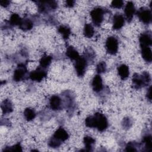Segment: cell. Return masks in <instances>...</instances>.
Here are the masks:
<instances>
[{
  "mask_svg": "<svg viewBox=\"0 0 152 152\" xmlns=\"http://www.w3.org/2000/svg\"><path fill=\"white\" fill-rule=\"evenodd\" d=\"M85 124L88 128H96L99 131H104L108 126L106 117L100 112L94 113L93 116H89L86 118Z\"/></svg>",
  "mask_w": 152,
  "mask_h": 152,
  "instance_id": "obj_1",
  "label": "cell"
},
{
  "mask_svg": "<svg viewBox=\"0 0 152 152\" xmlns=\"http://www.w3.org/2000/svg\"><path fill=\"white\" fill-rule=\"evenodd\" d=\"M150 81V75L147 72H144L141 75L134 74L132 77V85L137 89L148 85Z\"/></svg>",
  "mask_w": 152,
  "mask_h": 152,
  "instance_id": "obj_2",
  "label": "cell"
},
{
  "mask_svg": "<svg viewBox=\"0 0 152 152\" xmlns=\"http://www.w3.org/2000/svg\"><path fill=\"white\" fill-rule=\"evenodd\" d=\"M104 11L101 7H96L90 12V16L93 24L96 26H99L103 20Z\"/></svg>",
  "mask_w": 152,
  "mask_h": 152,
  "instance_id": "obj_3",
  "label": "cell"
},
{
  "mask_svg": "<svg viewBox=\"0 0 152 152\" xmlns=\"http://www.w3.org/2000/svg\"><path fill=\"white\" fill-rule=\"evenodd\" d=\"M105 46L107 53L111 55H115L118 50V40L115 37H109L106 41Z\"/></svg>",
  "mask_w": 152,
  "mask_h": 152,
  "instance_id": "obj_4",
  "label": "cell"
},
{
  "mask_svg": "<svg viewBox=\"0 0 152 152\" xmlns=\"http://www.w3.org/2000/svg\"><path fill=\"white\" fill-rule=\"evenodd\" d=\"M75 69L77 74L78 77H83L86 72L87 62L84 57L80 56L76 61H75Z\"/></svg>",
  "mask_w": 152,
  "mask_h": 152,
  "instance_id": "obj_5",
  "label": "cell"
},
{
  "mask_svg": "<svg viewBox=\"0 0 152 152\" xmlns=\"http://www.w3.org/2000/svg\"><path fill=\"white\" fill-rule=\"evenodd\" d=\"M140 20L144 24H149L151 21V12L146 8H141L137 12Z\"/></svg>",
  "mask_w": 152,
  "mask_h": 152,
  "instance_id": "obj_6",
  "label": "cell"
},
{
  "mask_svg": "<svg viewBox=\"0 0 152 152\" xmlns=\"http://www.w3.org/2000/svg\"><path fill=\"white\" fill-rule=\"evenodd\" d=\"M47 73L45 70V68L42 67H39L37 68L36 70L33 71L29 74L30 78L35 81H40L45 77H46Z\"/></svg>",
  "mask_w": 152,
  "mask_h": 152,
  "instance_id": "obj_7",
  "label": "cell"
},
{
  "mask_svg": "<svg viewBox=\"0 0 152 152\" xmlns=\"http://www.w3.org/2000/svg\"><path fill=\"white\" fill-rule=\"evenodd\" d=\"M27 73L26 66L24 64H20L15 69L13 74V80L18 82L22 80Z\"/></svg>",
  "mask_w": 152,
  "mask_h": 152,
  "instance_id": "obj_8",
  "label": "cell"
},
{
  "mask_svg": "<svg viewBox=\"0 0 152 152\" xmlns=\"http://www.w3.org/2000/svg\"><path fill=\"white\" fill-rule=\"evenodd\" d=\"M135 12V8L134 3L131 1L127 2L125 7L124 12L128 21L130 22L132 20Z\"/></svg>",
  "mask_w": 152,
  "mask_h": 152,
  "instance_id": "obj_9",
  "label": "cell"
},
{
  "mask_svg": "<svg viewBox=\"0 0 152 152\" xmlns=\"http://www.w3.org/2000/svg\"><path fill=\"white\" fill-rule=\"evenodd\" d=\"M125 18L124 16L119 14H116L113 18V26L112 28L114 30H119L124 25Z\"/></svg>",
  "mask_w": 152,
  "mask_h": 152,
  "instance_id": "obj_10",
  "label": "cell"
},
{
  "mask_svg": "<svg viewBox=\"0 0 152 152\" xmlns=\"http://www.w3.org/2000/svg\"><path fill=\"white\" fill-rule=\"evenodd\" d=\"M52 137L61 142L66 140L69 137V135L64 128H59L55 132Z\"/></svg>",
  "mask_w": 152,
  "mask_h": 152,
  "instance_id": "obj_11",
  "label": "cell"
},
{
  "mask_svg": "<svg viewBox=\"0 0 152 152\" xmlns=\"http://www.w3.org/2000/svg\"><path fill=\"white\" fill-rule=\"evenodd\" d=\"M139 41L141 46H150L152 43L151 34L148 33H141L139 38Z\"/></svg>",
  "mask_w": 152,
  "mask_h": 152,
  "instance_id": "obj_12",
  "label": "cell"
},
{
  "mask_svg": "<svg viewBox=\"0 0 152 152\" xmlns=\"http://www.w3.org/2000/svg\"><path fill=\"white\" fill-rule=\"evenodd\" d=\"M92 87L93 90L95 92H99L103 88V83L102 79L99 75H96L94 77L92 80Z\"/></svg>",
  "mask_w": 152,
  "mask_h": 152,
  "instance_id": "obj_13",
  "label": "cell"
},
{
  "mask_svg": "<svg viewBox=\"0 0 152 152\" xmlns=\"http://www.w3.org/2000/svg\"><path fill=\"white\" fill-rule=\"evenodd\" d=\"M49 104L50 108L53 110L60 109L61 106V99L56 95L52 96L49 100Z\"/></svg>",
  "mask_w": 152,
  "mask_h": 152,
  "instance_id": "obj_14",
  "label": "cell"
},
{
  "mask_svg": "<svg viewBox=\"0 0 152 152\" xmlns=\"http://www.w3.org/2000/svg\"><path fill=\"white\" fill-rule=\"evenodd\" d=\"M141 52L142 58L148 62L152 61L151 50L149 46H141Z\"/></svg>",
  "mask_w": 152,
  "mask_h": 152,
  "instance_id": "obj_15",
  "label": "cell"
},
{
  "mask_svg": "<svg viewBox=\"0 0 152 152\" xmlns=\"http://www.w3.org/2000/svg\"><path fill=\"white\" fill-rule=\"evenodd\" d=\"M118 74L122 80L127 78L129 75V70L128 66L125 64H122L118 68Z\"/></svg>",
  "mask_w": 152,
  "mask_h": 152,
  "instance_id": "obj_16",
  "label": "cell"
},
{
  "mask_svg": "<svg viewBox=\"0 0 152 152\" xmlns=\"http://www.w3.org/2000/svg\"><path fill=\"white\" fill-rule=\"evenodd\" d=\"M66 55L72 61H76L79 57V53L77 50L71 46H69L67 48L66 51Z\"/></svg>",
  "mask_w": 152,
  "mask_h": 152,
  "instance_id": "obj_17",
  "label": "cell"
},
{
  "mask_svg": "<svg viewBox=\"0 0 152 152\" xmlns=\"http://www.w3.org/2000/svg\"><path fill=\"white\" fill-rule=\"evenodd\" d=\"M1 109L3 113H9L12 111V106L11 102L6 99L4 100L1 104Z\"/></svg>",
  "mask_w": 152,
  "mask_h": 152,
  "instance_id": "obj_18",
  "label": "cell"
},
{
  "mask_svg": "<svg viewBox=\"0 0 152 152\" xmlns=\"http://www.w3.org/2000/svg\"><path fill=\"white\" fill-rule=\"evenodd\" d=\"M58 31L62 36L63 38L65 40L68 39L71 34L70 28L66 26H60L58 28Z\"/></svg>",
  "mask_w": 152,
  "mask_h": 152,
  "instance_id": "obj_19",
  "label": "cell"
},
{
  "mask_svg": "<svg viewBox=\"0 0 152 152\" xmlns=\"http://www.w3.org/2000/svg\"><path fill=\"white\" fill-rule=\"evenodd\" d=\"M86 151H91L93 145L95 143V140L90 136H86L83 140Z\"/></svg>",
  "mask_w": 152,
  "mask_h": 152,
  "instance_id": "obj_20",
  "label": "cell"
},
{
  "mask_svg": "<svg viewBox=\"0 0 152 152\" xmlns=\"http://www.w3.org/2000/svg\"><path fill=\"white\" fill-rule=\"evenodd\" d=\"M84 35L87 38H91L93 36L94 33V30L93 27L90 24H86L83 30Z\"/></svg>",
  "mask_w": 152,
  "mask_h": 152,
  "instance_id": "obj_21",
  "label": "cell"
},
{
  "mask_svg": "<svg viewBox=\"0 0 152 152\" xmlns=\"http://www.w3.org/2000/svg\"><path fill=\"white\" fill-rule=\"evenodd\" d=\"M33 26V23L30 20L26 19L24 20H22V21L19 26V27L23 31H28L32 28Z\"/></svg>",
  "mask_w": 152,
  "mask_h": 152,
  "instance_id": "obj_22",
  "label": "cell"
},
{
  "mask_svg": "<svg viewBox=\"0 0 152 152\" xmlns=\"http://www.w3.org/2000/svg\"><path fill=\"white\" fill-rule=\"evenodd\" d=\"M51 61H52V57L49 55H45L40 59V61H39L40 66L43 68H46L50 64Z\"/></svg>",
  "mask_w": 152,
  "mask_h": 152,
  "instance_id": "obj_23",
  "label": "cell"
},
{
  "mask_svg": "<svg viewBox=\"0 0 152 152\" xmlns=\"http://www.w3.org/2000/svg\"><path fill=\"white\" fill-rule=\"evenodd\" d=\"M24 116L27 121H30L35 118L36 112L33 109L30 107H27L24 111Z\"/></svg>",
  "mask_w": 152,
  "mask_h": 152,
  "instance_id": "obj_24",
  "label": "cell"
},
{
  "mask_svg": "<svg viewBox=\"0 0 152 152\" xmlns=\"http://www.w3.org/2000/svg\"><path fill=\"white\" fill-rule=\"evenodd\" d=\"M22 21V19L19 16L18 14L16 13H13L10 17V22L13 26H20Z\"/></svg>",
  "mask_w": 152,
  "mask_h": 152,
  "instance_id": "obj_25",
  "label": "cell"
},
{
  "mask_svg": "<svg viewBox=\"0 0 152 152\" xmlns=\"http://www.w3.org/2000/svg\"><path fill=\"white\" fill-rule=\"evenodd\" d=\"M143 143L147 151H151L152 147V138L151 135H146L143 138Z\"/></svg>",
  "mask_w": 152,
  "mask_h": 152,
  "instance_id": "obj_26",
  "label": "cell"
},
{
  "mask_svg": "<svg viewBox=\"0 0 152 152\" xmlns=\"http://www.w3.org/2000/svg\"><path fill=\"white\" fill-rule=\"evenodd\" d=\"M96 71L98 73H103L106 71V64L104 61L100 62L96 67Z\"/></svg>",
  "mask_w": 152,
  "mask_h": 152,
  "instance_id": "obj_27",
  "label": "cell"
},
{
  "mask_svg": "<svg viewBox=\"0 0 152 152\" xmlns=\"http://www.w3.org/2000/svg\"><path fill=\"white\" fill-rule=\"evenodd\" d=\"M61 142L58 141L56 139L53 138V137L50 139L49 141V145L52 148H57L60 146Z\"/></svg>",
  "mask_w": 152,
  "mask_h": 152,
  "instance_id": "obj_28",
  "label": "cell"
},
{
  "mask_svg": "<svg viewBox=\"0 0 152 152\" xmlns=\"http://www.w3.org/2000/svg\"><path fill=\"white\" fill-rule=\"evenodd\" d=\"M124 5V2L121 0L113 1L111 2V7L114 8H121Z\"/></svg>",
  "mask_w": 152,
  "mask_h": 152,
  "instance_id": "obj_29",
  "label": "cell"
},
{
  "mask_svg": "<svg viewBox=\"0 0 152 152\" xmlns=\"http://www.w3.org/2000/svg\"><path fill=\"white\" fill-rule=\"evenodd\" d=\"M10 150H11V151H22V148H21V146L20 144H17L14 145H13L12 147L9 148V149H7V150H5V151H10Z\"/></svg>",
  "mask_w": 152,
  "mask_h": 152,
  "instance_id": "obj_30",
  "label": "cell"
},
{
  "mask_svg": "<svg viewBox=\"0 0 152 152\" xmlns=\"http://www.w3.org/2000/svg\"><path fill=\"white\" fill-rule=\"evenodd\" d=\"M126 151H137V150L135 149L134 144L133 142H131L128 143L126 146Z\"/></svg>",
  "mask_w": 152,
  "mask_h": 152,
  "instance_id": "obj_31",
  "label": "cell"
},
{
  "mask_svg": "<svg viewBox=\"0 0 152 152\" xmlns=\"http://www.w3.org/2000/svg\"><path fill=\"white\" fill-rule=\"evenodd\" d=\"M0 4H1V6L4 7H7L10 5V1H9L8 0H1Z\"/></svg>",
  "mask_w": 152,
  "mask_h": 152,
  "instance_id": "obj_32",
  "label": "cell"
},
{
  "mask_svg": "<svg viewBox=\"0 0 152 152\" xmlns=\"http://www.w3.org/2000/svg\"><path fill=\"white\" fill-rule=\"evenodd\" d=\"M75 4V1H72V0H69V1H66V6L68 7H72Z\"/></svg>",
  "mask_w": 152,
  "mask_h": 152,
  "instance_id": "obj_33",
  "label": "cell"
},
{
  "mask_svg": "<svg viewBox=\"0 0 152 152\" xmlns=\"http://www.w3.org/2000/svg\"><path fill=\"white\" fill-rule=\"evenodd\" d=\"M147 97L150 101H151V87H150L147 91Z\"/></svg>",
  "mask_w": 152,
  "mask_h": 152,
  "instance_id": "obj_34",
  "label": "cell"
}]
</instances>
